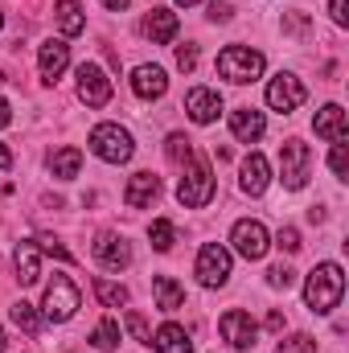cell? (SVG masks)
<instances>
[{"mask_svg":"<svg viewBox=\"0 0 349 353\" xmlns=\"http://www.w3.org/2000/svg\"><path fill=\"white\" fill-rule=\"evenodd\" d=\"M341 296H346V271L337 263H317L308 271V279H304V304H308V312L329 316L341 304Z\"/></svg>","mask_w":349,"mask_h":353,"instance_id":"obj_1","label":"cell"},{"mask_svg":"<svg viewBox=\"0 0 349 353\" xmlns=\"http://www.w3.org/2000/svg\"><path fill=\"white\" fill-rule=\"evenodd\" d=\"M87 148L103 161V165H128L132 152H136V140H132V132L119 128V123H94Z\"/></svg>","mask_w":349,"mask_h":353,"instance_id":"obj_2","label":"cell"},{"mask_svg":"<svg viewBox=\"0 0 349 353\" xmlns=\"http://www.w3.org/2000/svg\"><path fill=\"white\" fill-rule=\"evenodd\" d=\"M263 70H267V58L251 46H226L218 54V74L226 83H235V87H247V83L263 79Z\"/></svg>","mask_w":349,"mask_h":353,"instance_id":"obj_3","label":"cell"},{"mask_svg":"<svg viewBox=\"0 0 349 353\" xmlns=\"http://www.w3.org/2000/svg\"><path fill=\"white\" fill-rule=\"evenodd\" d=\"M83 308V292L70 275H54L46 283V296H41V316L54 321V325H66L74 312Z\"/></svg>","mask_w":349,"mask_h":353,"instance_id":"obj_4","label":"cell"},{"mask_svg":"<svg viewBox=\"0 0 349 353\" xmlns=\"http://www.w3.org/2000/svg\"><path fill=\"white\" fill-rule=\"evenodd\" d=\"M210 197H214V169L206 157H193L185 165V176L177 181V201L185 210H201V205H210Z\"/></svg>","mask_w":349,"mask_h":353,"instance_id":"obj_5","label":"cell"},{"mask_svg":"<svg viewBox=\"0 0 349 353\" xmlns=\"http://www.w3.org/2000/svg\"><path fill=\"white\" fill-rule=\"evenodd\" d=\"M308 176H312V148L304 140H283V148H279V181H283V189L300 193L308 185Z\"/></svg>","mask_w":349,"mask_h":353,"instance_id":"obj_6","label":"cell"},{"mask_svg":"<svg viewBox=\"0 0 349 353\" xmlns=\"http://www.w3.org/2000/svg\"><path fill=\"white\" fill-rule=\"evenodd\" d=\"M197 283L201 288H226L230 283V251L222 247V243H206L201 251H197Z\"/></svg>","mask_w":349,"mask_h":353,"instance_id":"obj_7","label":"cell"},{"mask_svg":"<svg viewBox=\"0 0 349 353\" xmlns=\"http://www.w3.org/2000/svg\"><path fill=\"white\" fill-rule=\"evenodd\" d=\"M230 243H235V251H239L243 259H251V263H259L263 255L271 251V234H267V226H263V222H255V218L235 222Z\"/></svg>","mask_w":349,"mask_h":353,"instance_id":"obj_8","label":"cell"},{"mask_svg":"<svg viewBox=\"0 0 349 353\" xmlns=\"http://www.w3.org/2000/svg\"><path fill=\"white\" fill-rule=\"evenodd\" d=\"M218 333H222V341H226L230 350H255L259 325L251 321V312H243V308H230V312H222V321H218Z\"/></svg>","mask_w":349,"mask_h":353,"instance_id":"obj_9","label":"cell"},{"mask_svg":"<svg viewBox=\"0 0 349 353\" xmlns=\"http://www.w3.org/2000/svg\"><path fill=\"white\" fill-rule=\"evenodd\" d=\"M308 99V90H304V83L296 79V74H275L271 83H267V107L271 111H279V115H288V111H296L300 103Z\"/></svg>","mask_w":349,"mask_h":353,"instance_id":"obj_10","label":"cell"},{"mask_svg":"<svg viewBox=\"0 0 349 353\" xmlns=\"http://www.w3.org/2000/svg\"><path fill=\"white\" fill-rule=\"evenodd\" d=\"M111 79H107V70L99 66V62H83L79 66V99L87 103V107H107L111 103Z\"/></svg>","mask_w":349,"mask_h":353,"instance_id":"obj_11","label":"cell"},{"mask_svg":"<svg viewBox=\"0 0 349 353\" xmlns=\"http://www.w3.org/2000/svg\"><path fill=\"white\" fill-rule=\"evenodd\" d=\"M94 259H99L103 271H128V267H132V247H128L123 234L103 230V234L94 239Z\"/></svg>","mask_w":349,"mask_h":353,"instance_id":"obj_12","label":"cell"},{"mask_svg":"<svg viewBox=\"0 0 349 353\" xmlns=\"http://www.w3.org/2000/svg\"><path fill=\"white\" fill-rule=\"evenodd\" d=\"M66 66H70V46H66V37H50V41H41V50H37L41 83H58Z\"/></svg>","mask_w":349,"mask_h":353,"instance_id":"obj_13","label":"cell"},{"mask_svg":"<svg viewBox=\"0 0 349 353\" xmlns=\"http://www.w3.org/2000/svg\"><path fill=\"white\" fill-rule=\"evenodd\" d=\"M267 185H271V165H267V157H263V152H247L243 165H239V189H243L247 197H263Z\"/></svg>","mask_w":349,"mask_h":353,"instance_id":"obj_14","label":"cell"},{"mask_svg":"<svg viewBox=\"0 0 349 353\" xmlns=\"http://www.w3.org/2000/svg\"><path fill=\"white\" fill-rule=\"evenodd\" d=\"M185 111H189V119L193 123H214L218 115H222V94L218 90H210V87H193L189 94H185Z\"/></svg>","mask_w":349,"mask_h":353,"instance_id":"obj_15","label":"cell"},{"mask_svg":"<svg viewBox=\"0 0 349 353\" xmlns=\"http://www.w3.org/2000/svg\"><path fill=\"white\" fill-rule=\"evenodd\" d=\"M132 90H136V99H144V103L161 99V94L169 90V74H165V66H152V62L136 66V70H132Z\"/></svg>","mask_w":349,"mask_h":353,"instance_id":"obj_16","label":"cell"},{"mask_svg":"<svg viewBox=\"0 0 349 353\" xmlns=\"http://www.w3.org/2000/svg\"><path fill=\"white\" fill-rule=\"evenodd\" d=\"M312 128H317V136H321V140H329V144H341V140H349L346 111H341L337 103H325V107L317 111V119H312Z\"/></svg>","mask_w":349,"mask_h":353,"instance_id":"obj_17","label":"cell"},{"mask_svg":"<svg viewBox=\"0 0 349 353\" xmlns=\"http://www.w3.org/2000/svg\"><path fill=\"white\" fill-rule=\"evenodd\" d=\"M157 197H161V176H157V173H132V176H128L123 201H128L132 210H144V205H152Z\"/></svg>","mask_w":349,"mask_h":353,"instance_id":"obj_18","label":"cell"},{"mask_svg":"<svg viewBox=\"0 0 349 353\" xmlns=\"http://www.w3.org/2000/svg\"><path fill=\"white\" fill-rule=\"evenodd\" d=\"M12 263H17V279H21V288H33V283H41V247H37L33 239L17 243V255H12Z\"/></svg>","mask_w":349,"mask_h":353,"instance_id":"obj_19","label":"cell"},{"mask_svg":"<svg viewBox=\"0 0 349 353\" xmlns=\"http://www.w3.org/2000/svg\"><path fill=\"white\" fill-rule=\"evenodd\" d=\"M230 132H235V140L255 144V140H263V132H267V119H263V111H255V107H239V111H230Z\"/></svg>","mask_w":349,"mask_h":353,"instance_id":"obj_20","label":"cell"},{"mask_svg":"<svg viewBox=\"0 0 349 353\" xmlns=\"http://www.w3.org/2000/svg\"><path fill=\"white\" fill-rule=\"evenodd\" d=\"M177 29H181V21H177V12H169V8H152L144 17V37L152 46H169L177 37Z\"/></svg>","mask_w":349,"mask_h":353,"instance_id":"obj_21","label":"cell"},{"mask_svg":"<svg viewBox=\"0 0 349 353\" xmlns=\"http://www.w3.org/2000/svg\"><path fill=\"white\" fill-rule=\"evenodd\" d=\"M152 350L157 353H193V341H189V333L181 329V325H161L157 333H152Z\"/></svg>","mask_w":349,"mask_h":353,"instance_id":"obj_22","label":"cell"},{"mask_svg":"<svg viewBox=\"0 0 349 353\" xmlns=\"http://www.w3.org/2000/svg\"><path fill=\"white\" fill-rule=\"evenodd\" d=\"M54 21H58L62 37H79L87 29V17H83V4L79 0H58L54 4Z\"/></svg>","mask_w":349,"mask_h":353,"instance_id":"obj_23","label":"cell"},{"mask_svg":"<svg viewBox=\"0 0 349 353\" xmlns=\"http://www.w3.org/2000/svg\"><path fill=\"white\" fill-rule=\"evenodd\" d=\"M79 169H83V152H79L74 144H66V148L50 152V173L58 176V181H74Z\"/></svg>","mask_w":349,"mask_h":353,"instance_id":"obj_24","label":"cell"},{"mask_svg":"<svg viewBox=\"0 0 349 353\" xmlns=\"http://www.w3.org/2000/svg\"><path fill=\"white\" fill-rule=\"evenodd\" d=\"M152 292H157V308L161 312H177L181 300H185V292H181V283H177L173 275H157L152 279Z\"/></svg>","mask_w":349,"mask_h":353,"instance_id":"obj_25","label":"cell"},{"mask_svg":"<svg viewBox=\"0 0 349 353\" xmlns=\"http://www.w3.org/2000/svg\"><path fill=\"white\" fill-rule=\"evenodd\" d=\"M8 316H12V325H17L21 333H29V337H37V333H41V325H46V316H41L29 300H17Z\"/></svg>","mask_w":349,"mask_h":353,"instance_id":"obj_26","label":"cell"},{"mask_svg":"<svg viewBox=\"0 0 349 353\" xmlns=\"http://www.w3.org/2000/svg\"><path fill=\"white\" fill-rule=\"evenodd\" d=\"M94 296H99L103 308H123V304H128V288L115 283V279H107V275L94 279Z\"/></svg>","mask_w":349,"mask_h":353,"instance_id":"obj_27","label":"cell"},{"mask_svg":"<svg viewBox=\"0 0 349 353\" xmlns=\"http://www.w3.org/2000/svg\"><path fill=\"white\" fill-rule=\"evenodd\" d=\"M90 341H94V350H103V353L119 350V321H115V316H103Z\"/></svg>","mask_w":349,"mask_h":353,"instance_id":"obj_28","label":"cell"},{"mask_svg":"<svg viewBox=\"0 0 349 353\" xmlns=\"http://www.w3.org/2000/svg\"><path fill=\"white\" fill-rule=\"evenodd\" d=\"M148 239H152V251H173V243H177V230H173V222L169 218H157L152 226H148Z\"/></svg>","mask_w":349,"mask_h":353,"instance_id":"obj_29","label":"cell"},{"mask_svg":"<svg viewBox=\"0 0 349 353\" xmlns=\"http://www.w3.org/2000/svg\"><path fill=\"white\" fill-rule=\"evenodd\" d=\"M165 152H169V161H173V165H189V161H193V140H189V136H181V132H173V136L165 140Z\"/></svg>","mask_w":349,"mask_h":353,"instance_id":"obj_30","label":"cell"},{"mask_svg":"<svg viewBox=\"0 0 349 353\" xmlns=\"http://www.w3.org/2000/svg\"><path fill=\"white\" fill-rule=\"evenodd\" d=\"M275 353H317V337H308V333H292V337H283Z\"/></svg>","mask_w":349,"mask_h":353,"instance_id":"obj_31","label":"cell"},{"mask_svg":"<svg viewBox=\"0 0 349 353\" xmlns=\"http://www.w3.org/2000/svg\"><path fill=\"white\" fill-rule=\"evenodd\" d=\"M123 325H128V333H132L140 345H152V329H148V321H144L140 312H128V316H123Z\"/></svg>","mask_w":349,"mask_h":353,"instance_id":"obj_32","label":"cell"},{"mask_svg":"<svg viewBox=\"0 0 349 353\" xmlns=\"http://www.w3.org/2000/svg\"><path fill=\"white\" fill-rule=\"evenodd\" d=\"M329 169H333V176H337V181H346V176H349V157H346V140H341V144H333V152H329Z\"/></svg>","mask_w":349,"mask_h":353,"instance_id":"obj_33","label":"cell"},{"mask_svg":"<svg viewBox=\"0 0 349 353\" xmlns=\"http://www.w3.org/2000/svg\"><path fill=\"white\" fill-rule=\"evenodd\" d=\"M275 247H279V251H288V255H296V251L304 247V243H300V230H296V226H283V230L275 234Z\"/></svg>","mask_w":349,"mask_h":353,"instance_id":"obj_34","label":"cell"},{"mask_svg":"<svg viewBox=\"0 0 349 353\" xmlns=\"http://www.w3.org/2000/svg\"><path fill=\"white\" fill-rule=\"evenodd\" d=\"M37 247H41V255H54V259H62V263H74V255L58 243V239H33Z\"/></svg>","mask_w":349,"mask_h":353,"instance_id":"obj_35","label":"cell"},{"mask_svg":"<svg viewBox=\"0 0 349 353\" xmlns=\"http://www.w3.org/2000/svg\"><path fill=\"white\" fill-rule=\"evenodd\" d=\"M267 283H271V288H283V292H288V288H292V283H296V271H292V267H271V271H267Z\"/></svg>","mask_w":349,"mask_h":353,"instance_id":"obj_36","label":"cell"},{"mask_svg":"<svg viewBox=\"0 0 349 353\" xmlns=\"http://www.w3.org/2000/svg\"><path fill=\"white\" fill-rule=\"evenodd\" d=\"M177 66H181L185 74H193V70H197V46H181V50H177Z\"/></svg>","mask_w":349,"mask_h":353,"instance_id":"obj_37","label":"cell"},{"mask_svg":"<svg viewBox=\"0 0 349 353\" xmlns=\"http://www.w3.org/2000/svg\"><path fill=\"white\" fill-rule=\"evenodd\" d=\"M329 17L333 25H349V0H329Z\"/></svg>","mask_w":349,"mask_h":353,"instance_id":"obj_38","label":"cell"},{"mask_svg":"<svg viewBox=\"0 0 349 353\" xmlns=\"http://www.w3.org/2000/svg\"><path fill=\"white\" fill-rule=\"evenodd\" d=\"M210 21H230V4H214L210 8Z\"/></svg>","mask_w":349,"mask_h":353,"instance_id":"obj_39","label":"cell"},{"mask_svg":"<svg viewBox=\"0 0 349 353\" xmlns=\"http://www.w3.org/2000/svg\"><path fill=\"white\" fill-rule=\"evenodd\" d=\"M12 123V107H8V99H0V132Z\"/></svg>","mask_w":349,"mask_h":353,"instance_id":"obj_40","label":"cell"},{"mask_svg":"<svg viewBox=\"0 0 349 353\" xmlns=\"http://www.w3.org/2000/svg\"><path fill=\"white\" fill-rule=\"evenodd\" d=\"M8 169H12V152L0 144V173H8Z\"/></svg>","mask_w":349,"mask_h":353,"instance_id":"obj_41","label":"cell"},{"mask_svg":"<svg viewBox=\"0 0 349 353\" xmlns=\"http://www.w3.org/2000/svg\"><path fill=\"white\" fill-rule=\"evenodd\" d=\"M128 4H132V0H103V8H111V12H123Z\"/></svg>","mask_w":349,"mask_h":353,"instance_id":"obj_42","label":"cell"},{"mask_svg":"<svg viewBox=\"0 0 349 353\" xmlns=\"http://www.w3.org/2000/svg\"><path fill=\"white\" fill-rule=\"evenodd\" d=\"M267 329H283V316L279 312H267Z\"/></svg>","mask_w":349,"mask_h":353,"instance_id":"obj_43","label":"cell"},{"mask_svg":"<svg viewBox=\"0 0 349 353\" xmlns=\"http://www.w3.org/2000/svg\"><path fill=\"white\" fill-rule=\"evenodd\" d=\"M177 4H185V8H193V4H201V0H177Z\"/></svg>","mask_w":349,"mask_h":353,"instance_id":"obj_44","label":"cell"},{"mask_svg":"<svg viewBox=\"0 0 349 353\" xmlns=\"http://www.w3.org/2000/svg\"><path fill=\"white\" fill-rule=\"evenodd\" d=\"M0 353H4V329H0Z\"/></svg>","mask_w":349,"mask_h":353,"instance_id":"obj_45","label":"cell"},{"mask_svg":"<svg viewBox=\"0 0 349 353\" xmlns=\"http://www.w3.org/2000/svg\"><path fill=\"white\" fill-rule=\"evenodd\" d=\"M0 29H4V8H0Z\"/></svg>","mask_w":349,"mask_h":353,"instance_id":"obj_46","label":"cell"},{"mask_svg":"<svg viewBox=\"0 0 349 353\" xmlns=\"http://www.w3.org/2000/svg\"><path fill=\"white\" fill-rule=\"evenodd\" d=\"M0 193H8V185H4V189H0Z\"/></svg>","mask_w":349,"mask_h":353,"instance_id":"obj_47","label":"cell"}]
</instances>
